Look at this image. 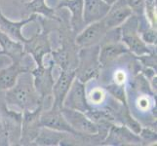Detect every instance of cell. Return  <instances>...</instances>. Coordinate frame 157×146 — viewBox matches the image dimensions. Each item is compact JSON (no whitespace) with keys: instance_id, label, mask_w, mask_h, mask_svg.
<instances>
[{"instance_id":"cell-27","label":"cell","mask_w":157,"mask_h":146,"mask_svg":"<svg viewBox=\"0 0 157 146\" xmlns=\"http://www.w3.org/2000/svg\"><path fill=\"white\" fill-rule=\"evenodd\" d=\"M139 58V61L142 62L144 66H147L156 69V54L155 53H150L147 54V55H143L140 57H136Z\"/></svg>"},{"instance_id":"cell-11","label":"cell","mask_w":157,"mask_h":146,"mask_svg":"<svg viewBox=\"0 0 157 146\" xmlns=\"http://www.w3.org/2000/svg\"><path fill=\"white\" fill-rule=\"evenodd\" d=\"M74 78H75L74 69L62 70L59 78L54 82L52 88V95H53L52 106L59 107V108L63 107L64 97H66Z\"/></svg>"},{"instance_id":"cell-13","label":"cell","mask_w":157,"mask_h":146,"mask_svg":"<svg viewBox=\"0 0 157 146\" xmlns=\"http://www.w3.org/2000/svg\"><path fill=\"white\" fill-rule=\"evenodd\" d=\"M140 139L138 134L134 133L126 126L112 125L109 128L107 136L102 140V144L109 145H126V144H140Z\"/></svg>"},{"instance_id":"cell-2","label":"cell","mask_w":157,"mask_h":146,"mask_svg":"<svg viewBox=\"0 0 157 146\" xmlns=\"http://www.w3.org/2000/svg\"><path fill=\"white\" fill-rule=\"evenodd\" d=\"M139 17L136 15H132L124 23L119 26V40L131 52L135 57H140L150 53H155L151 51L149 45L144 42L140 38L138 31Z\"/></svg>"},{"instance_id":"cell-5","label":"cell","mask_w":157,"mask_h":146,"mask_svg":"<svg viewBox=\"0 0 157 146\" xmlns=\"http://www.w3.org/2000/svg\"><path fill=\"white\" fill-rule=\"evenodd\" d=\"M61 111L70 127L79 136H97V133L99 132V126L92 121L84 112L70 109V108H67L63 106L61 108Z\"/></svg>"},{"instance_id":"cell-14","label":"cell","mask_w":157,"mask_h":146,"mask_svg":"<svg viewBox=\"0 0 157 146\" xmlns=\"http://www.w3.org/2000/svg\"><path fill=\"white\" fill-rule=\"evenodd\" d=\"M133 15L132 10L124 0H117L115 3L110 5L105 17L102 19L108 30L119 28L129 17Z\"/></svg>"},{"instance_id":"cell-4","label":"cell","mask_w":157,"mask_h":146,"mask_svg":"<svg viewBox=\"0 0 157 146\" xmlns=\"http://www.w3.org/2000/svg\"><path fill=\"white\" fill-rule=\"evenodd\" d=\"M24 50L25 54L31 55L36 66H44L45 56L53 51L48 31L42 28L36 35L28 39V41L24 43Z\"/></svg>"},{"instance_id":"cell-10","label":"cell","mask_w":157,"mask_h":146,"mask_svg":"<svg viewBox=\"0 0 157 146\" xmlns=\"http://www.w3.org/2000/svg\"><path fill=\"white\" fill-rule=\"evenodd\" d=\"M40 125L42 127H46L55 131L71 133L73 136H79L78 133L74 132V129L70 127V125L66 120L63 115L61 108L52 106L46 111L41 112L40 114Z\"/></svg>"},{"instance_id":"cell-24","label":"cell","mask_w":157,"mask_h":146,"mask_svg":"<svg viewBox=\"0 0 157 146\" xmlns=\"http://www.w3.org/2000/svg\"><path fill=\"white\" fill-rule=\"evenodd\" d=\"M107 91L113 96L116 97L117 99L121 100L123 103L126 104L125 87H124V84H117V83L110 84L109 86H107Z\"/></svg>"},{"instance_id":"cell-25","label":"cell","mask_w":157,"mask_h":146,"mask_svg":"<svg viewBox=\"0 0 157 146\" xmlns=\"http://www.w3.org/2000/svg\"><path fill=\"white\" fill-rule=\"evenodd\" d=\"M125 3L132 10L134 15L144 16V6L145 0H124Z\"/></svg>"},{"instance_id":"cell-22","label":"cell","mask_w":157,"mask_h":146,"mask_svg":"<svg viewBox=\"0 0 157 146\" xmlns=\"http://www.w3.org/2000/svg\"><path fill=\"white\" fill-rule=\"evenodd\" d=\"M53 62L57 63L58 66L61 67L62 70L63 69H73L70 67V57L69 52L67 50L66 47H63L62 49L57 51L51 52Z\"/></svg>"},{"instance_id":"cell-18","label":"cell","mask_w":157,"mask_h":146,"mask_svg":"<svg viewBox=\"0 0 157 146\" xmlns=\"http://www.w3.org/2000/svg\"><path fill=\"white\" fill-rule=\"evenodd\" d=\"M58 8H67L71 14L70 25L74 34H78L85 28L83 23V0H61Z\"/></svg>"},{"instance_id":"cell-8","label":"cell","mask_w":157,"mask_h":146,"mask_svg":"<svg viewBox=\"0 0 157 146\" xmlns=\"http://www.w3.org/2000/svg\"><path fill=\"white\" fill-rule=\"evenodd\" d=\"M63 107L86 113L91 109L86 95V84L74 78L63 100Z\"/></svg>"},{"instance_id":"cell-7","label":"cell","mask_w":157,"mask_h":146,"mask_svg":"<svg viewBox=\"0 0 157 146\" xmlns=\"http://www.w3.org/2000/svg\"><path fill=\"white\" fill-rule=\"evenodd\" d=\"M109 31L105 24L104 20L92 23L81 30L76 35L75 43L79 48H88L100 45Z\"/></svg>"},{"instance_id":"cell-1","label":"cell","mask_w":157,"mask_h":146,"mask_svg":"<svg viewBox=\"0 0 157 146\" xmlns=\"http://www.w3.org/2000/svg\"><path fill=\"white\" fill-rule=\"evenodd\" d=\"M5 92L7 104L18 107L21 111L35 109L40 104H43V100L34 88L30 71L21 73L16 84Z\"/></svg>"},{"instance_id":"cell-15","label":"cell","mask_w":157,"mask_h":146,"mask_svg":"<svg viewBox=\"0 0 157 146\" xmlns=\"http://www.w3.org/2000/svg\"><path fill=\"white\" fill-rule=\"evenodd\" d=\"M129 53L127 47L119 41H110L100 44L99 62L101 68L108 66L124 54Z\"/></svg>"},{"instance_id":"cell-3","label":"cell","mask_w":157,"mask_h":146,"mask_svg":"<svg viewBox=\"0 0 157 146\" xmlns=\"http://www.w3.org/2000/svg\"><path fill=\"white\" fill-rule=\"evenodd\" d=\"M100 45L80 48L77 55V66L74 68L75 78L84 84L99 75L101 66L99 62Z\"/></svg>"},{"instance_id":"cell-21","label":"cell","mask_w":157,"mask_h":146,"mask_svg":"<svg viewBox=\"0 0 157 146\" xmlns=\"http://www.w3.org/2000/svg\"><path fill=\"white\" fill-rule=\"evenodd\" d=\"M26 8L32 14L42 15L51 20H58L56 17L55 10L48 6L45 0H31V1L26 3Z\"/></svg>"},{"instance_id":"cell-19","label":"cell","mask_w":157,"mask_h":146,"mask_svg":"<svg viewBox=\"0 0 157 146\" xmlns=\"http://www.w3.org/2000/svg\"><path fill=\"white\" fill-rule=\"evenodd\" d=\"M0 49H1L0 55L8 57L11 62L21 61L25 56L23 43L10 38L1 29H0Z\"/></svg>"},{"instance_id":"cell-26","label":"cell","mask_w":157,"mask_h":146,"mask_svg":"<svg viewBox=\"0 0 157 146\" xmlns=\"http://www.w3.org/2000/svg\"><path fill=\"white\" fill-rule=\"evenodd\" d=\"M138 136L142 142H156V132L149 128H142Z\"/></svg>"},{"instance_id":"cell-9","label":"cell","mask_w":157,"mask_h":146,"mask_svg":"<svg viewBox=\"0 0 157 146\" xmlns=\"http://www.w3.org/2000/svg\"><path fill=\"white\" fill-rule=\"evenodd\" d=\"M53 66L54 62L49 66H35L30 70L32 78H33L34 88L43 101L46 97L52 95V88L55 82L52 75Z\"/></svg>"},{"instance_id":"cell-6","label":"cell","mask_w":157,"mask_h":146,"mask_svg":"<svg viewBox=\"0 0 157 146\" xmlns=\"http://www.w3.org/2000/svg\"><path fill=\"white\" fill-rule=\"evenodd\" d=\"M43 110V104L32 110L21 112V131L20 142L23 145H29L33 142L40 131V114Z\"/></svg>"},{"instance_id":"cell-28","label":"cell","mask_w":157,"mask_h":146,"mask_svg":"<svg viewBox=\"0 0 157 146\" xmlns=\"http://www.w3.org/2000/svg\"><path fill=\"white\" fill-rule=\"evenodd\" d=\"M104 1L105 2V3H107L108 5H112L113 3H115L117 0H104Z\"/></svg>"},{"instance_id":"cell-16","label":"cell","mask_w":157,"mask_h":146,"mask_svg":"<svg viewBox=\"0 0 157 146\" xmlns=\"http://www.w3.org/2000/svg\"><path fill=\"white\" fill-rule=\"evenodd\" d=\"M29 71L30 68L23 62V59L19 62H11L9 66L0 68V90L6 91L12 88L21 73Z\"/></svg>"},{"instance_id":"cell-20","label":"cell","mask_w":157,"mask_h":146,"mask_svg":"<svg viewBox=\"0 0 157 146\" xmlns=\"http://www.w3.org/2000/svg\"><path fill=\"white\" fill-rule=\"evenodd\" d=\"M69 133L55 131L46 127L40 128L37 137L31 144L34 145H62L63 140L67 138ZM71 134V133H70Z\"/></svg>"},{"instance_id":"cell-12","label":"cell","mask_w":157,"mask_h":146,"mask_svg":"<svg viewBox=\"0 0 157 146\" xmlns=\"http://www.w3.org/2000/svg\"><path fill=\"white\" fill-rule=\"evenodd\" d=\"M37 18H38V15L31 14L29 18L24 19L20 21H14L7 19L4 16V14L1 12V10H0V29H1L4 33H6L10 38H12L13 40H16V41H19L24 44V43L28 41V38H25L23 35L21 28L29 23L35 21Z\"/></svg>"},{"instance_id":"cell-29","label":"cell","mask_w":157,"mask_h":146,"mask_svg":"<svg viewBox=\"0 0 157 146\" xmlns=\"http://www.w3.org/2000/svg\"><path fill=\"white\" fill-rule=\"evenodd\" d=\"M2 56H3V55H0V68H2V66H1V64L3 63V59H2Z\"/></svg>"},{"instance_id":"cell-17","label":"cell","mask_w":157,"mask_h":146,"mask_svg":"<svg viewBox=\"0 0 157 146\" xmlns=\"http://www.w3.org/2000/svg\"><path fill=\"white\" fill-rule=\"evenodd\" d=\"M109 8L110 5L104 0H83V23L85 26L102 20Z\"/></svg>"},{"instance_id":"cell-23","label":"cell","mask_w":157,"mask_h":146,"mask_svg":"<svg viewBox=\"0 0 157 146\" xmlns=\"http://www.w3.org/2000/svg\"><path fill=\"white\" fill-rule=\"evenodd\" d=\"M105 96H106V93L104 89L96 88L94 90H92L90 92V94L87 95L88 103L90 104V106H91V104L99 105L104 102V100L105 99Z\"/></svg>"}]
</instances>
